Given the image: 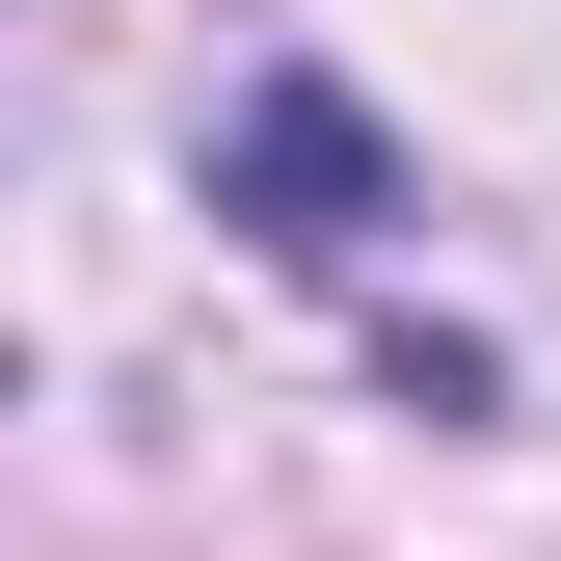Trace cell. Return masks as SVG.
Masks as SVG:
<instances>
[{
	"mask_svg": "<svg viewBox=\"0 0 561 561\" xmlns=\"http://www.w3.org/2000/svg\"><path fill=\"white\" fill-rule=\"evenodd\" d=\"M215 215H241L267 267H375V241H401V134L347 107V81H241V134H215Z\"/></svg>",
	"mask_w": 561,
	"mask_h": 561,
	"instance_id": "1",
	"label": "cell"
}]
</instances>
